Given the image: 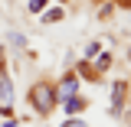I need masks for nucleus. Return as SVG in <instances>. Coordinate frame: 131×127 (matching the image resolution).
Returning a JSON list of instances; mask_svg holds the SVG:
<instances>
[{"label": "nucleus", "mask_w": 131, "mask_h": 127, "mask_svg": "<svg viewBox=\"0 0 131 127\" xmlns=\"http://www.w3.org/2000/svg\"><path fill=\"white\" fill-rule=\"evenodd\" d=\"M59 127H85V121H82L79 114H75V117H66V121H62Z\"/></svg>", "instance_id": "nucleus-12"}, {"label": "nucleus", "mask_w": 131, "mask_h": 127, "mask_svg": "<svg viewBox=\"0 0 131 127\" xmlns=\"http://www.w3.org/2000/svg\"><path fill=\"white\" fill-rule=\"evenodd\" d=\"M128 59H131V49H128Z\"/></svg>", "instance_id": "nucleus-15"}, {"label": "nucleus", "mask_w": 131, "mask_h": 127, "mask_svg": "<svg viewBox=\"0 0 131 127\" xmlns=\"http://www.w3.org/2000/svg\"><path fill=\"white\" fill-rule=\"evenodd\" d=\"M0 127H16V117H3V121H0Z\"/></svg>", "instance_id": "nucleus-13"}, {"label": "nucleus", "mask_w": 131, "mask_h": 127, "mask_svg": "<svg viewBox=\"0 0 131 127\" xmlns=\"http://www.w3.org/2000/svg\"><path fill=\"white\" fill-rule=\"evenodd\" d=\"M59 3H69V0H59Z\"/></svg>", "instance_id": "nucleus-14"}, {"label": "nucleus", "mask_w": 131, "mask_h": 127, "mask_svg": "<svg viewBox=\"0 0 131 127\" xmlns=\"http://www.w3.org/2000/svg\"><path fill=\"white\" fill-rule=\"evenodd\" d=\"M98 52H102V43H89V46H85V52H82V55H85V59L92 62V59H95Z\"/></svg>", "instance_id": "nucleus-11"}, {"label": "nucleus", "mask_w": 131, "mask_h": 127, "mask_svg": "<svg viewBox=\"0 0 131 127\" xmlns=\"http://www.w3.org/2000/svg\"><path fill=\"white\" fill-rule=\"evenodd\" d=\"M62 16H66V10H62V7H52L49 13H43V23H59Z\"/></svg>", "instance_id": "nucleus-8"}, {"label": "nucleus", "mask_w": 131, "mask_h": 127, "mask_svg": "<svg viewBox=\"0 0 131 127\" xmlns=\"http://www.w3.org/2000/svg\"><path fill=\"white\" fill-rule=\"evenodd\" d=\"M10 46L13 49H26V36L23 33H10Z\"/></svg>", "instance_id": "nucleus-10"}, {"label": "nucleus", "mask_w": 131, "mask_h": 127, "mask_svg": "<svg viewBox=\"0 0 131 127\" xmlns=\"http://www.w3.org/2000/svg\"><path fill=\"white\" fill-rule=\"evenodd\" d=\"M92 68H95L98 75H102V72H108V68H112V52H98L95 59H92Z\"/></svg>", "instance_id": "nucleus-7"}, {"label": "nucleus", "mask_w": 131, "mask_h": 127, "mask_svg": "<svg viewBox=\"0 0 131 127\" xmlns=\"http://www.w3.org/2000/svg\"><path fill=\"white\" fill-rule=\"evenodd\" d=\"M16 101V91H13V78L7 72H0V104H13Z\"/></svg>", "instance_id": "nucleus-5"}, {"label": "nucleus", "mask_w": 131, "mask_h": 127, "mask_svg": "<svg viewBox=\"0 0 131 127\" xmlns=\"http://www.w3.org/2000/svg\"><path fill=\"white\" fill-rule=\"evenodd\" d=\"M72 72H75L79 78H85V81H98V78H102V75H98L95 68H92V62H89V59H82V62H75V68H72Z\"/></svg>", "instance_id": "nucleus-6"}, {"label": "nucleus", "mask_w": 131, "mask_h": 127, "mask_svg": "<svg viewBox=\"0 0 131 127\" xmlns=\"http://www.w3.org/2000/svg\"><path fill=\"white\" fill-rule=\"evenodd\" d=\"M59 104H62L66 117H75V114H82L85 108H89V98H82V95H72V98H62Z\"/></svg>", "instance_id": "nucleus-3"}, {"label": "nucleus", "mask_w": 131, "mask_h": 127, "mask_svg": "<svg viewBox=\"0 0 131 127\" xmlns=\"http://www.w3.org/2000/svg\"><path fill=\"white\" fill-rule=\"evenodd\" d=\"M79 75L75 72H66L62 78H59V85H56V98L62 101V98H72V95H79Z\"/></svg>", "instance_id": "nucleus-2"}, {"label": "nucleus", "mask_w": 131, "mask_h": 127, "mask_svg": "<svg viewBox=\"0 0 131 127\" xmlns=\"http://www.w3.org/2000/svg\"><path fill=\"white\" fill-rule=\"evenodd\" d=\"M125 95H128V85H125V81H115V85H112V108H108V114H121Z\"/></svg>", "instance_id": "nucleus-4"}, {"label": "nucleus", "mask_w": 131, "mask_h": 127, "mask_svg": "<svg viewBox=\"0 0 131 127\" xmlns=\"http://www.w3.org/2000/svg\"><path fill=\"white\" fill-rule=\"evenodd\" d=\"M46 3H49V0H30V3H26V10L36 16V13H43V10H46Z\"/></svg>", "instance_id": "nucleus-9"}, {"label": "nucleus", "mask_w": 131, "mask_h": 127, "mask_svg": "<svg viewBox=\"0 0 131 127\" xmlns=\"http://www.w3.org/2000/svg\"><path fill=\"white\" fill-rule=\"evenodd\" d=\"M56 104H59V98H56V85H52V81H36L30 88V108L39 114V117L52 114Z\"/></svg>", "instance_id": "nucleus-1"}]
</instances>
